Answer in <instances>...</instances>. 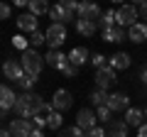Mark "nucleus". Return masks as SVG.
Listing matches in <instances>:
<instances>
[{"label":"nucleus","mask_w":147,"mask_h":137,"mask_svg":"<svg viewBox=\"0 0 147 137\" xmlns=\"http://www.w3.org/2000/svg\"><path fill=\"white\" fill-rule=\"evenodd\" d=\"M47 105L44 103V98L39 93H32V91H27V93H20L17 95V103H15V115L17 118H25V120H32L34 115H39V110Z\"/></svg>","instance_id":"obj_1"},{"label":"nucleus","mask_w":147,"mask_h":137,"mask_svg":"<svg viewBox=\"0 0 147 137\" xmlns=\"http://www.w3.org/2000/svg\"><path fill=\"white\" fill-rule=\"evenodd\" d=\"M79 5L81 3H74V0H66V3H59L49 10V20L52 25H64L66 27L69 22H76L74 20V12H79Z\"/></svg>","instance_id":"obj_2"},{"label":"nucleus","mask_w":147,"mask_h":137,"mask_svg":"<svg viewBox=\"0 0 147 137\" xmlns=\"http://www.w3.org/2000/svg\"><path fill=\"white\" fill-rule=\"evenodd\" d=\"M20 64H22V68H25V74L39 79V74H42V68H44V64H47V61H44L42 54H37V49H27V52H22Z\"/></svg>","instance_id":"obj_3"},{"label":"nucleus","mask_w":147,"mask_h":137,"mask_svg":"<svg viewBox=\"0 0 147 137\" xmlns=\"http://www.w3.org/2000/svg\"><path fill=\"white\" fill-rule=\"evenodd\" d=\"M93 81H96V86H98L100 91L113 88V86L118 83L115 68H113V66H103V68H98V71H96V76H93Z\"/></svg>","instance_id":"obj_4"},{"label":"nucleus","mask_w":147,"mask_h":137,"mask_svg":"<svg viewBox=\"0 0 147 137\" xmlns=\"http://www.w3.org/2000/svg\"><path fill=\"white\" fill-rule=\"evenodd\" d=\"M44 34H47V44H49L52 52H57V49L66 42V27L64 25H49V30L44 32Z\"/></svg>","instance_id":"obj_5"},{"label":"nucleus","mask_w":147,"mask_h":137,"mask_svg":"<svg viewBox=\"0 0 147 137\" xmlns=\"http://www.w3.org/2000/svg\"><path fill=\"white\" fill-rule=\"evenodd\" d=\"M76 127H81L84 132H91L93 127H98V115L91 108H81L76 113Z\"/></svg>","instance_id":"obj_6"},{"label":"nucleus","mask_w":147,"mask_h":137,"mask_svg":"<svg viewBox=\"0 0 147 137\" xmlns=\"http://www.w3.org/2000/svg\"><path fill=\"white\" fill-rule=\"evenodd\" d=\"M137 17H140V10H137L135 5L118 7V27H127V30H130L132 25H137Z\"/></svg>","instance_id":"obj_7"},{"label":"nucleus","mask_w":147,"mask_h":137,"mask_svg":"<svg viewBox=\"0 0 147 137\" xmlns=\"http://www.w3.org/2000/svg\"><path fill=\"white\" fill-rule=\"evenodd\" d=\"M49 103H52V108L57 113H64V110H69V108L74 105V95L69 93L66 88H59V91H54V95H52Z\"/></svg>","instance_id":"obj_8"},{"label":"nucleus","mask_w":147,"mask_h":137,"mask_svg":"<svg viewBox=\"0 0 147 137\" xmlns=\"http://www.w3.org/2000/svg\"><path fill=\"white\" fill-rule=\"evenodd\" d=\"M76 15H79L76 20H88V22H96V25H98V20L103 17V12H100V7L96 5V3H81Z\"/></svg>","instance_id":"obj_9"},{"label":"nucleus","mask_w":147,"mask_h":137,"mask_svg":"<svg viewBox=\"0 0 147 137\" xmlns=\"http://www.w3.org/2000/svg\"><path fill=\"white\" fill-rule=\"evenodd\" d=\"M15 103H17V95H15V91L10 88V86H3L0 88V108H3V118H7V113L10 110H15Z\"/></svg>","instance_id":"obj_10"},{"label":"nucleus","mask_w":147,"mask_h":137,"mask_svg":"<svg viewBox=\"0 0 147 137\" xmlns=\"http://www.w3.org/2000/svg\"><path fill=\"white\" fill-rule=\"evenodd\" d=\"M105 105L110 108V110L113 113H125L127 108H130V98H127L125 93H120V91H113V93L108 95V103H105Z\"/></svg>","instance_id":"obj_11"},{"label":"nucleus","mask_w":147,"mask_h":137,"mask_svg":"<svg viewBox=\"0 0 147 137\" xmlns=\"http://www.w3.org/2000/svg\"><path fill=\"white\" fill-rule=\"evenodd\" d=\"M7 130L12 132V137H30L34 127H32V122L25 120V118H15V120H10Z\"/></svg>","instance_id":"obj_12"},{"label":"nucleus","mask_w":147,"mask_h":137,"mask_svg":"<svg viewBox=\"0 0 147 137\" xmlns=\"http://www.w3.org/2000/svg\"><path fill=\"white\" fill-rule=\"evenodd\" d=\"M3 74H5L7 81H15V83H17V81L25 76V68H22L20 61H15V59H7V61L3 64Z\"/></svg>","instance_id":"obj_13"},{"label":"nucleus","mask_w":147,"mask_h":137,"mask_svg":"<svg viewBox=\"0 0 147 137\" xmlns=\"http://www.w3.org/2000/svg\"><path fill=\"white\" fill-rule=\"evenodd\" d=\"M15 20H17V27H20L22 32H30V34H32V32H39V30H37V22H39V20H37L32 12H22V15H17Z\"/></svg>","instance_id":"obj_14"},{"label":"nucleus","mask_w":147,"mask_h":137,"mask_svg":"<svg viewBox=\"0 0 147 137\" xmlns=\"http://www.w3.org/2000/svg\"><path fill=\"white\" fill-rule=\"evenodd\" d=\"M127 39L132 44H140V42H147V22H137L127 30Z\"/></svg>","instance_id":"obj_15"},{"label":"nucleus","mask_w":147,"mask_h":137,"mask_svg":"<svg viewBox=\"0 0 147 137\" xmlns=\"http://www.w3.org/2000/svg\"><path fill=\"white\" fill-rule=\"evenodd\" d=\"M125 122L130 127H137V130H140L147 120H145V113H142L140 108H127V110H125Z\"/></svg>","instance_id":"obj_16"},{"label":"nucleus","mask_w":147,"mask_h":137,"mask_svg":"<svg viewBox=\"0 0 147 137\" xmlns=\"http://www.w3.org/2000/svg\"><path fill=\"white\" fill-rule=\"evenodd\" d=\"M44 61H47V66H52V68H61L64 64L69 61V54H64L61 49H57V52H52V49H49L47 56H44Z\"/></svg>","instance_id":"obj_17"},{"label":"nucleus","mask_w":147,"mask_h":137,"mask_svg":"<svg viewBox=\"0 0 147 137\" xmlns=\"http://www.w3.org/2000/svg\"><path fill=\"white\" fill-rule=\"evenodd\" d=\"M69 61L74 64V66H84L86 61H91V54H88V49L86 47H76V49H71V52H69Z\"/></svg>","instance_id":"obj_18"},{"label":"nucleus","mask_w":147,"mask_h":137,"mask_svg":"<svg viewBox=\"0 0 147 137\" xmlns=\"http://www.w3.org/2000/svg\"><path fill=\"white\" fill-rule=\"evenodd\" d=\"M127 130H130V125H127L125 120H113V122H108V127H105L108 137H127Z\"/></svg>","instance_id":"obj_19"},{"label":"nucleus","mask_w":147,"mask_h":137,"mask_svg":"<svg viewBox=\"0 0 147 137\" xmlns=\"http://www.w3.org/2000/svg\"><path fill=\"white\" fill-rule=\"evenodd\" d=\"M132 64V59H130V54H125V52H118V54H113V56L108 59V66H113L115 71H123V68H127Z\"/></svg>","instance_id":"obj_20"},{"label":"nucleus","mask_w":147,"mask_h":137,"mask_svg":"<svg viewBox=\"0 0 147 137\" xmlns=\"http://www.w3.org/2000/svg\"><path fill=\"white\" fill-rule=\"evenodd\" d=\"M74 27H76V32H79L81 37H93L96 32H98V25L96 22H88V20H76Z\"/></svg>","instance_id":"obj_21"},{"label":"nucleus","mask_w":147,"mask_h":137,"mask_svg":"<svg viewBox=\"0 0 147 137\" xmlns=\"http://www.w3.org/2000/svg\"><path fill=\"white\" fill-rule=\"evenodd\" d=\"M103 39L110 44H118V42H125V30L123 27H110V30H103Z\"/></svg>","instance_id":"obj_22"},{"label":"nucleus","mask_w":147,"mask_h":137,"mask_svg":"<svg viewBox=\"0 0 147 137\" xmlns=\"http://www.w3.org/2000/svg\"><path fill=\"white\" fill-rule=\"evenodd\" d=\"M115 25H118V10L110 7V10H105L103 17L98 20V27L100 30H110V27H115Z\"/></svg>","instance_id":"obj_23"},{"label":"nucleus","mask_w":147,"mask_h":137,"mask_svg":"<svg viewBox=\"0 0 147 137\" xmlns=\"http://www.w3.org/2000/svg\"><path fill=\"white\" fill-rule=\"evenodd\" d=\"M27 10H30L34 17H39V15H49V10H52V7L47 5V0H30Z\"/></svg>","instance_id":"obj_24"},{"label":"nucleus","mask_w":147,"mask_h":137,"mask_svg":"<svg viewBox=\"0 0 147 137\" xmlns=\"http://www.w3.org/2000/svg\"><path fill=\"white\" fill-rule=\"evenodd\" d=\"M108 95L110 93H105V91H100V88H96V91H91V95H88V100L93 103L96 108H103L105 103H108Z\"/></svg>","instance_id":"obj_25"},{"label":"nucleus","mask_w":147,"mask_h":137,"mask_svg":"<svg viewBox=\"0 0 147 137\" xmlns=\"http://www.w3.org/2000/svg\"><path fill=\"white\" fill-rule=\"evenodd\" d=\"M34 83H37V76H30V74H25V76H22V79L20 81H17V88H22V93H27V91H32V88H34Z\"/></svg>","instance_id":"obj_26"},{"label":"nucleus","mask_w":147,"mask_h":137,"mask_svg":"<svg viewBox=\"0 0 147 137\" xmlns=\"http://www.w3.org/2000/svg\"><path fill=\"white\" fill-rule=\"evenodd\" d=\"M59 137H88L81 127H61L59 130Z\"/></svg>","instance_id":"obj_27"},{"label":"nucleus","mask_w":147,"mask_h":137,"mask_svg":"<svg viewBox=\"0 0 147 137\" xmlns=\"http://www.w3.org/2000/svg\"><path fill=\"white\" fill-rule=\"evenodd\" d=\"M47 127H49V130H61V113L54 110L52 115L47 118Z\"/></svg>","instance_id":"obj_28"},{"label":"nucleus","mask_w":147,"mask_h":137,"mask_svg":"<svg viewBox=\"0 0 147 137\" xmlns=\"http://www.w3.org/2000/svg\"><path fill=\"white\" fill-rule=\"evenodd\" d=\"M44 42H47V34H42V32H32L30 34V49H37Z\"/></svg>","instance_id":"obj_29"},{"label":"nucleus","mask_w":147,"mask_h":137,"mask_svg":"<svg viewBox=\"0 0 147 137\" xmlns=\"http://www.w3.org/2000/svg\"><path fill=\"white\" fill-rule=\"evenodd\" d=\"M96 115H98V120H100V122H113V118H110V115H113V110H110L108 105L96 108Z\"/></svg>","instance_id":"obj_30"},{"label":"nucleus","mask_w":147,"mask_h":137,"mask_svg":"<svg viewBox=\"0 0 147 137\" xmlns=\"http://www.w3.org/2000/svg\"><path fill=\"white\" fill-rule=\"evenodd\" d=\"M59 71H61V76H66V79H74V76L79 74V66H74L71 61H66L61 68H59Z\"/></svg>","instance_id":"obj_31"},{"label":"nucleus","mask_w":147,"mask_h":137,"mask_svg":"<svg viewBox=\"0 0 147 137\" xmlns=\"http://www.w3.org/2000/svg\"><path fill=\"white\" fill-rule=\"evenodd\" d=\"M91 66H96V71H98V68H103V66H108V56H103V54H93V56H91Z\"/></svg>","instance_id":"obj_32"},{"label":"nucleus","mask_w":147,"mask_h":137,"mask_svg":"<svg viewBox=\"0 0 147 137\" xmlns=\"http://www.w3.org/2000/svg\"><path fill=\"white\" fill-rule=\"evenodd\" d=\"M12 44H15V49H22V52L30 49V39L22 37V34H15V37H12Z\"/></svg>","instance_id":"obj_33"},{"label":"nucleus","mask_w":147,"mask_h":137,"mask_svg":"<svg viewBox=\"0 0 147 137\" xmlns=\"http://www.w3.org/2000/svg\"><path fill=\"white\" fill-rule=\"evenodd\" d=\"M30 122H32V127H34V130H42V127H47V118H42V115H34Z\"/></svg>","instance_id":"obj_34"},{"label":"nucleus","mask_w":147,"mask_h":137,"mask_svg":"<svg viewBox=\"0 0 147 137\" xmlns=\"http://www.w3.org/2000/svg\"><path fill=\"white\" fill-rule=\"evenodd\" d=\"M10 15H12V7L7 5V3H3V5H0V17H3V20H10Z\"/></svg>","instance_id":"obj_35"},{"label":"nucleus","mask_w":147,"mask_h":137,"mask_svg":"<svg viewBox=\"0 0 147 137\" xmlns=\"http://www.w3.org/2000/svg\"><path fill=\"white\" fill-rule=\"evenodd\" d=\"M86 135H88V137H108V132H105L103 130V127H93V130H91V132H86Z\"/></svg>","instance_id":"obj_36"},{"label":"nucleus","mask_w":147,"mask_h":137,"mask_svg":"<svg viewBox=\"0 0 147 137\" xmlns=\"http://www.w3.org/2000/svg\"><path fill=\"white\" fill-rule=\"evenodd\" d=\"M137 10H140V17H142V20H147V0L137 5Z\"/></svg>","instance_id":"obj_37"},{"label":"nucleus","mask_w":147,"mask_h":137,"mask_svg":"<svg viewBox=\"0 0 147 137\" xmlns=\"http://www.w3.org/2000/svg\"><path fill=\"white\" fill-rule=\"evenodd\" d=\"M140 81H142V83L147 86V66H145V68H142V71H140Z\"/></svg>","instance_id":"obj_38"},{"label":"nucleus","mask_w":147,"mask_h":137,"mask_svg":"<svg viewBox=\"0 0 147 137\" xmlns=\"http://www.w3.org/2000/svg\"><path fill=\"white\" fill-rule=\"evenodd\" d=\"M0 137H12V132L7 130V127H3V132H0Z\"/></svg>","instance_id":"obj_39"},{"label":"nucleus","mask_w":147,"mask_h":137,"mask_svg":"<svg viewBox=\"0 0 147 137\" xmlns=\"http://www.w3.org/2000/svg\"><path fill=\"white\" fill-rule=\"evenodd\" d=\"M137 135H147V122H145V125L140 127V130H137Z\"/></svg>","instance_id":"obj_40"},{"label":"nucleus","mask_w":147,"mask_h":137,"mask_svg":"<svg viewBox=\"0 0 147 137\" xmlns=\"http://www.w3.org/2000/svg\"><path fill=\"white\" fill-rule=\"evenodd\" d=\"M30 137H44V135H42V130H32V135H30Z\"/></svg>","instance_id":"obj_41"},{"label":"nucleus","mask_w":147,"mask_h":137,"mask_svg":"<svg viewBox=\"0 0 147 137\" xmlns=\"http://www.w3.org/2000/svg\"><path fill=\"white\" fill-rule=\"evenodd\" d=\"M142 113H145V120H147V108H145V110H142Z\"/></svg>","instance_id":"obj_42"},{"label":"nucleus","mask_w":147,"mask_h":137,"mask_svg":"<svg viewBox=\"0 0 147 137\" xmlns=\"http://www.w3.org/2000/svg\"><path fill=\"white\" fill-rule=\"evenodd\" d=\"M137 137H147V135H137Z\"/></svg>","instance_id":"obj_43"}]
</instances>
